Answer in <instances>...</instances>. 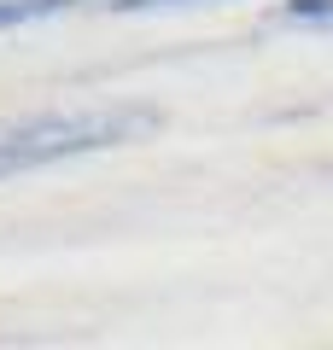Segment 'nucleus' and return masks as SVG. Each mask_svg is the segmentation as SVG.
<instances>
[{
    "label": "nucleus",
    "mask_w": 333,
    "mask_h": 350,
    "mask_svg": "<svg viewBox=\"0 0 333 350\" xmlns=\"http://www.w3.org/2000/svg\"><path fill=\"white\" fill-rule=\"evenodd\" d=\"M140 129H152V111L135 105H111V111H47V117H24V123L0 129V181L24 170H47L64 158H88V152L123 146Z\"/></svg>",
    "instance_id": "nucleus-1"
},
{
    "label": "nucleus",
    "mask_w": 333,
    "mask_h": 350,
    "mask_svg": "<svg viewBox=\"0 0 333 350\" xmlns=\"http://www.w3.org/2000/svg\"><path fill=\"white\" fill-rule=\"evenodd\" d=\"M82 6V0H0V29H24V24H41V18H59Z\"/></svg>",
    "instance_id": "nucleus-2"
},
{
    "label": "nucleus",
    "mask_w": 333,
    "mask_h": 350,
    "mask_svg": "<svg viewBox=\"0 0 333 350\" xmlns=\"http://www.w3.org/2000/svg\"><path fill=\"white\" fill-rule=\"evenodd\" d=\"M281 18H293V24H333V0H286Z\"/></svg>",
    "instance_id": "nucleus-3"
},
{
    "label": "nucleus",
    "mask_w": 333,
    "mask_h": 350,
    "mask_svg": "<svg viewBox=\"0 0 333 350\" xmlns=\"http://www.w3.org/2000/svg\"><path fill=\"white\" fill-rule=\"evenodd\" d=\"M152 6H193V0H111V12H152Z\"/></svg>",
    "instance_id": "nucleus-4"
}]
</instances>
